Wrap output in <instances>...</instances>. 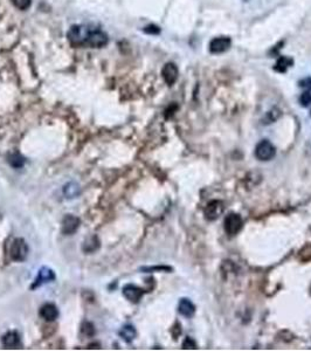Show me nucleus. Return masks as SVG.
<instances>
[{
  "label": "nucleus",
  "mask_w": 311,
  "mask_h": 351,
  "mask_svg": "<svg viewBox=\"0 0 311 351\" xmlns=\"http://www.w3.org/2000/svg\"><path fill=\"white\" fill-rule=\"evenodd\" d=\"M67 37L73 46L89 48H101L107 46L109 41V38L103 31L87 25L71 26Z\"/></svg>",
  "instance_id": "obj_1"
},
{
  "label": "nucleus",
  "mask_w": 311,
  "mask_h": 351,
  "mask_svg": "<svg viewBox=\"0 0 311 351\" xmlns=\"http://www.w3.org/2000/svg\"><path fill=\"white\" fill-rule=\"evenodd\" d=\"M276 154V149L268 139H262L255 147V157L261 162H268Z\"/></svg>",
  "instance_id": "obj_2"
},
{
  "label": "nucleus",
  "mask_w": 311,
  "mask_h": 351,
  "mask_svg": "<svg viewBox=\"0 0 311 351\" xmlns=\"http://www.w3.org/2000/svg\"><path fill=\"white\" fill-rule=\"evenodd\" d=\"M27 254H28V246L25 240L22 238L14 239L10 248V257L12 260L20 263V261L26 260Z\"/></svg>",
  "instance_id": "obj_3"
},
{
  "label": "nucleus",
  "mask_w": 311,
  "mask_h": 351,
  "mask_svg": "<svg viewBox=\"0 0 311 351\" xmlns=\"http://www.w3.org/2000/svg\"><path fill=\"white\" fill-rule=\"evenodd\" d=\"M223 226H225V231L228 236H235L241 231L244 221H242L240 214L231 213L225 218Z\"/></svg>",
  "instance_id": "obj_4"
},
{
  "label": "nucleus",
  "mask_w": 311,
  "mask_h": 351,
  "mask_svg": "<svg viewBox=\"0 0 311 351\" xmlns=\"http://www.w3.org/2000/svg\"><path fill=\"white\" fill-rule=\"evenodd\" d=\"M232 40L231 38L228 37H218L212 39L211 43H209V52L213 53V54H221V53H225L231 48Z\"/></svg>",
  "instance_id": "obj_5"
},
{
  "label": "nucleus",
  "mask_w": 311,
  "mask_h": 351,
  "mask_svg": "<svg viewBox=\"0 0 311 351\" xmlns=\"http://www.w3.org/2000/svg\"><path fill=\"white\" fill-rule=\"evenodd\" d=\"M223 210H225V206H223V203L221 200L209 201L204 210L205 218L209 221H214L222 214Z\"/></svg>",
  "instance_id": "obj_6"
},
{
  "label": "nucleus",
  "mask_w": 311,
  "mask_h": 351,
  "mask_svg": "<svg viewBox=\"0 0 311 351\" xmlns=\"http://www.w3.org/2000/svg\"><path fill=\"white\" fill-rule=\"evenodd\" d=\"M56 279L55 276V273L53 272V269H50L49 267H41L40 269H39V273H38V276L35 278L34 280V284L32 285V289H34V288H38L40 287V285H46V284H49V282H53L54 280Z\"/></svg>",
  "instance_id": "obj_7"
},
{
  "label": "nucleus",
  "mask_w": 311,
  "mask_h": 351,
  "mask_svg": "<svg viewBox=\"0 0 311 351\" xmlns=\"http://www.w3.org/2000/svg\"><path fill=\"white\" fill-rule=\"evenodd\" d=\"M122 293H123V296L128 301L133 302V303H138L142 299L143 295H144V289L142 288L137 287L134 285H124L123 289H122Z\"/></svg>",
  "instance_id": "obj_8"
},
{
  "label": "nucleus",
  "mask_w": 311,
  "mask_h": 351,
  "mask_svg": "<svg viewBox=\"0 0 311 351\" xmlns=\"http://www.w3.org/2000/svg\"><path fill=\"white\" fill-rule=\"evenodd\" d=\"M161 75H163V79L166 82V85L173 86L178 80V67L173 62H167L165 66L163 67V69H161Z\"/></svg>",
  "instance_id": "obj_9"
},
{
  "label": "nucleus",
  "mask_w": 311,
  "mask_h": 351,
  "mask_svg": "<svg viewBox=\"0 0 311 351\" xmlns=\"http://www.w3.org/2000/svg\"><path fill=\"white\" fill-rule=\"evenodd\" d=\"M80 219L76 216L73 214H67L65 216L64 220H62V233L66 236H70V234L75 233L77 228L80 227Z\"/></svg>",
  "instance_id": "obj_10"
},
{
  "label": "nucleus",
  "mask_w": 311,
  "mask_h": 351,
  "mask_svg": "<svg viewBox=\"0 0 311 351\" xmlns=\"http://www.w3.org/2000/svg\"><path fill=\"white\" fill-rule=\"evenodd\" d=\"M40 316L47 322H53L59 317V309L53 303H46L40 309Z\"/></svg>",
  "instance_id": "obj_11"
},
{
  "label": "nucleus",
  "mask_w": 311,
  "mask_h": 351,
  "mask_svg": "<svg viewBox=\"0 0 311 351\" xmlns=\"http://www.w3.org/2000/svg\"><path fill=\"white\" fill-rule=\"evenodd\" d=\"M178 311L181 316L186 317V318H191L196 314V306L193 305V302L188 299H181L179 301L178 305Z\"/></svg>",
  "instance_id": "obj_12"
},
{
  "label": "nucleus",
  "mask_w": 311,
  "mask_h": 351,
  "mask_svg": "<svg viewBox=\"0 0 311 351\" xmlns=\"http://www.w3.org/2000/svg\"><path fill=\"white\" fill-rule=\"evenodd\" d=\"M1 343L5 348H17L20 343V336L17 331H8L1 337Z\"/></svg>",
  "instance_id": "obj_13"
},
{
  "label": "nucleus",
  "mask_w": 311,
  "mask_h": 351,
  "mask_svg": "<svg viewBox=\"0 0 311 351\" xmlns=\"http://www.w3.org/2000/svg\"><path fill=\"white\" fill-rule=\"evenodd\" d=\"M118 334L122 337V340L127 342V343H130V342H133L134 340V337H136L137 331L133 326H131V324H125V326L122 327L121 330H119Z\"/></svg>",
  "instance_id": "obj_14"
},
{
  "label": "nucleus",
  "mask_w": 311,
  "mask_h": 351,
  "mask_svg": "<svg viewBox=\"0 0 311 351\" xmlns=\"http://www.w3.org/2000/svg\"><path fill=\"white\" fill-rule=\"evenodd\" d=\"M7 163L12 166V168L20 169V168H22L23 165H25L26 158L22 156V154H19V153H11L7 156Z\"/></svg>",
  "instance_id": "obj_15"
},
{
  "label": "nucleus",
  "mask_w": 311,
  "mask_h": 351,
  "mask_svg": "<svg viewBox=\"0 0 311 351\" xmlns=\"http://www.w3.org/2000/svg\"><path fill=\"white\" fill-rule=\"evenodd\" d=\"M81 193V187L77 183H74V181H70L67 185L64 187V195L68 199L76 198Z\"/></svg>",
  "instance_id": "obj_16"
},
{
  "label": "nucleus",
  "mask_w": 311,
  "mask_h": 351,
  "mask_svg": "<svg viewBox=\"0 0 311 351\" xmlns=\"http://www.w3.org/2000/svg\"><path fill=\"white\" fill-rule=\"evenodd\" d=\"M82 248H83V251L87 252V253L95 252L96 249L100 248V240H98V238L95 237V236L87 238L86 241L83 242Z\"/></svg>",
  "instance_id": "obj_17"
},
{
  "label": "nucleus",
  "mask_w": 311,
  "mask_h": 351,
  "mask_svg": "<svg viewBox=\"0 0 311 351\" xmlns=\"http://www.w3.org/2000/svg\"><path fill=\"white\" fill-rule=\"evenodd\" d=\"M292 64H294L292 59L287 58V56H281L277 60L276 65H275V70L280 71V73H285L289 67L292 66Z\"/></svg>",
  "instance_id": "obj_18"
},
{
  "label": "nucleus",
  "mask_w": 311,
  "mask_h": 351,
  "mask_svg": "<svg viewBox=\"0 0 311 351\" xmlns=\"http://www.w3.org/2000/svg\"><path fill=\"white\" fill-rule=\"evenodd\" d=\"M13 5L16 6L18 10H28L32 5V0H12Z\"/></svg>",
  "instance_id": "obj_19"
},
{
  "label": "nucleus",
  "mask_w": 311,
  "mask_h": 351,
  "mask_svg": "<svg viewBox=\"0 0 311 351\" xmlns=\"http://www.w3.org/2000/svg\"><path fill=\"white\" fill-rule=\"evenodd\" d=\"M83 335L88 336V337H91L95 334V328H94V324L90 322H85L82 324V329H81Z\"/></svg>",
  "instance_id": "obj_20"
},
{
  "label": "nucleus",
  "mask_w": 311,
  "mask_h": 351,
  "mask_svg": "<svg viewBox=\"0 0 311 351\" xmlns=\"http://www.w3.org/2000/svg\"><path fill=\"white\" fill-rule=\"evenodd\" d=\"M142 270L145 273L155 272V270H158V272H171L172 268L167 266H158V267L156 266V267H143Z\"/></svg>",
  "instance_id": "obj_21"
},
{
  "label": "nucleus",
  "mask_w": 311,
  "mask_h": 351,
  "mask_svg": "<svg viewBox=\"0 0 311 351\" xmlns=\"http://www.w3.org/2000/svg\"><path fill=\"white\" fill-rule=\"evenodd\" d=\"M281 116V111L277 108H274L273 110H270V111L268 112L267 114V117H268V123H271V122L276 121L277 118H279Z\"/></svg>",
  "instance_id": "obj_22"
},
{
  "label": "nucleus",
  "mask_w": 311,
  "mask_h": 351,
  "mask_svg": "<svg viewBox=\"0 0 311 351\" xmlns=\"http://www.w3.org/2000/svg\"><path fill=\"white\" fill-rule=\"evenodd\" d=\"M300 102L301 105L303 107H308L311 103V93L310 91H306L301 95L300 97Z\"/></svg>",
  "instance_id": "obj_23"
},
{
  "label": "nucleus",
  "mask_w": 311,
  "mask_h": 351,
  "mask_svg": "<svg viewBox=\"0 0 311 351\" xmlns=\"http://www.w3.org/2000/svg\"><path fill=\"white\" fill-rule=\"evenodd\" d=\"M144 32H145V33H148V34L156 35V34L160 33V28L158 27V26H156V25H149V26H146V27L144 28Z\"/></svg>",
  "instance_id": "obj_24"
},
{
  "label": "nucleus",
  "mask_w": 311,
  "mask_h": 351,
  "mask_svg": "<svg viewBox=\"0 0 311 351\" xmlns=\"http://www.w3.org/2000/svg\"><path fill=\"white\" fill-rule=\"evenodd\" d=\"M182 348H184V349H197V346L192 338L187 337L186 340L184 341V343H182Z\"/></svg>",
  "instance_id": "obj_25"
},
{
  "label": "nucleus",
  "mask_w": 311,
  "mask_h": 351,
  "mask_svg": "<svg viewBox=\"0 0 311 351\" xmlns=\"http://www.w3.org/2000/svg\"><path fill=\"white\" fill-rule=\"evenodd\" d=\"M301 87L308 89V90H311V77H307V79H303L300 81Z\"/></svg>",
  "instance_id": "obj_26"
}]
</instances>
